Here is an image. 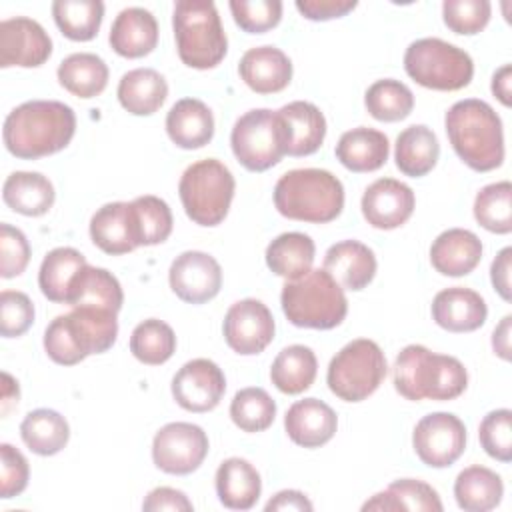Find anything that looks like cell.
<instances>
[{
	"mask_svg": "<svg viewBox=\"0 0 512 512\" xmlns=\"http://www.w3.org/2000/svg\"><path fill=\"white\" fill-rule=\"evenodd\" d=\"M504 496V482L494 470L474 464L464 468L454 480V498L464 512L494 510Z\"/></svg>",
	"mask_w": 512,
	"mask_h": 512,
	"instance_id": "e575fe53",
	"label": "cell"
},
{
	"mask_svg": "<svg viewBox=\"0 0 512 512\" xmlns=\"http://www.w3.org/2000/svg\"><path fill=\"white\" fill-rule=\"evenodd\" d=\"M214 486L220 504L230 510L254 508L262 492L258 470L248 460L238 456L220 462L214 476Z\"/></svg>",
	"mask_w": 512,
	"mask_h": 512,
	"instance_id": "f1b7e54d",
	"label": "cell"
},
{
	"mask_svg": "<svg viewBox=\"0 0 512 512\" xmlns=\"http://www.w3.org/2000/svg\"><path fill=\"white\" fill-rule=\"evenodd\" d=\"M76 132L74 110L58 100H28L8 112L2 128L6 150L20 160H38L64 150Z\"/></svg>",
	"mask_w": 512,
	"mask_h": 512,
	"instance_id": "6da1fadb",
	"label": "cell"
},
{
	"mask_svg": "<svg viewBox=\"0 0 512 512\" xmlns=\"http://www.w3.org/2000/svg\"><path fill=\"white\" fill-rule=\"evenodd\" d=\"M338 428L336 412L318 398L296 400L284 416L288 438L302 448H320L328 444Z\"/></svg>",
	"mask_w": 512,
	"mask_h": 512,
	"instance_id": "44dd1931",
	"label": "cell"
},
{
	"mask_svg": "<svg viewBox=\"0 0 512 512\" xmlns=\"http://www.w3.org/2000/svg\"><path fill=\"white\" fill-rule=\"evenodd\" d=\"M416 206L412 188L396 178H378L362 194V216L378 230H394L408 222Z\"/></svg>",
	"mask_w": 512,
	"mask_h": 512,
	"instance_id": "ac0fdd59",
	"label": "cell"
},
{
	"mask_svg": "<svg viewBox=\"0 0 512 512\" xmlns=\"http://www.w3.org/2000/svg\"><path fill=\"white\" fill-rule=\"evenodd\" d=\"M142 510L146 512H192L194 504L188 500V496L182 490L170 488V486H158L150 490L142 502Z\"/></svg>",
	"mask_w": 512,
	"mask_h": 512,
	"instance_id": "11a10c76",
	"label": "cell"
},
{
	"mask_svg": "<svg viewBox=\"0 0 512 512\" xmlns=\"http://www.w3.org/2000/svg\"><path fill=\"white\" fill-rule=\"evenodd\" d=\"M238 74L252 92L276 94L290 84L292 62L276 46H256L240 58Z\"/></svg>",
	"mask_w": 512,
	"mask_h": 512,
	"instance_id": "603a6c76",
	"label": "cell"
},
{
	"mask_svg": "<svg viewBox=\"0 0 512 512\" xmlns=\"http://www.w3.org/2000/svg\"><path fill=\"white\" fill-rule=\"evenodd\" d=\"M492 16L488 0H444L442 20L454 34L474 36L482 32Z\"/></svg>",
	"mask_w": 512,
	"mask_h": 512,
	"instance_id": "7dc6e473",
	"label": "cell"
},
{
	"mask_svg": "<svg viewBox=\"0 0 512 512\" xmlns=\"http://www.w3.org/2000/svg\"><path fill=\"white\" fill-rule=\"evenodd\" d=\"M412 448L426 466L448 468L466 450V426L452 412L426 414L414 426Z\"/></svg>",
	"mask_w": 512,
	"mask_h": 512,
	"instance_id": "4fadbf2b",
	"label": "cell"
},
{
	"mask_svg": "<svg viewBox=\"0 0 512 512\" xmlns=\"http://www.w3.org/2000/svg\"><path fill=\"white\" fill-rule=\"evenodd\" d=\"M108 42L112 50L122 58H144L158 44V22L146 8H124L118 12L110 26Z\"/></svg>",
	"mask_w": 512,
	"mask_h": 512,
	"instance_id": "cb8c5ba5",
	"label": "cell"
},
{
	"mask_svg": "<svg viewBox=\"0 0 512 512\" xmlns=\"http://www.w3.org/2000/svg\"><path fill=\"white\" fill-rule=\"evenodd\" d=\"M480 238L466 228H448L430 246V262L436 272L450 278L470 274L482 260Z\"/></svg>",
	"mask_w": 512,
	"mask_h": 512,
	"instance_id": "d4e9b609",
	"label": "cell"
},
{
	"mask_svg": "<svg viewBox=\"0 0 512 512\" xmlns=\"http://www.w3.org/2000/svg\"><path fill=\"white\" fill-rule=\"evenodd\" d=\"M20 436L26 448L34 454L54 456L66 448L70 440V426L60 412L52 408H36L24 416Z\"/></svg>",
	"mask_w": 512,
	"mask_h": 512,
	"instance_id": "f35d334b",
	"label": "cell"
},
{
	"mask_svg": "<svg viewBox=\"0 0 512 512\" xmlns=\"http://www.w3.org/2000/svg\"><path fill=\"white\" fill-rule=\"evenodd\" d=\"M234 22L248 34H264L276 28L282 20L280 0H230Z\"/></svg>",
	"mask_w": 512,
	"mask_h": 512,
	"instance_id": "c3c4849f",
	"label": "cell"
},
{
	"mask_svg": "<svg viewBox=\"0 0 512 512\" xmlns=\"http://www.w3.org/2000/svg\"><path fill=\"white\" fill-rule=\"evenodd\" d=\"M266 266L280 278L298 280L312 270L316 246L304 232H284L266 246Z\"/></svg>",
	"mask_w": 512,
	"mask_h": 512,
	"instance_id": "d590c367",
	"label": "cell"
},
{
	"mask_svg": "<svg viewBox=\"0 0 512 512\" xmlns=\"http://www.w3.org/2000/svg\"><path fill=\"white\" fill-rule=\"evenodd\" d=\"M322 268L344 288L358 292L376 276V256L372 248L358 240H340L324 254Z\"/></svg>",
	"mask_w": 512,
	"mask_h": 512,
	"instance_id": "7402d4cb",
	"label": "cell"
},
{
	"mask_svg": "<svg viewBox=\"0 0 512 512\" xmlns=\"http://www.w3.org/2000/svg\"><path fill=\"white\" fill-rule=\"evenodd\" d=\"M66 304L70 308H78V306L104 308L118 314L124 304V292L118 278L112 272H108L106 268H96L86 264L74 276L68 290Z\"/></svg>",
	"mask_w": 512,
	"mask_h": 512,
	"instance_id": "4dcf8cb0",
	"label": "cell"
},
{
	"mask_svg": "<svg viewBox=\"0 0 512 512\" xmlns=\"http://www.w3.org/2000/svg\"><path fill=\"white\" fill-rule=\"evenodd\" d=\"M442 500L438 492L414 478H400L388 484L386 490L374 494L370 500L362 504V510H384V512H396V510H422V512H442Z\"/></svg>",
	"mask_w": 512,
	"mask_h": 512,
	"instance_id": "8d00e7d4",
	"label": "cell"
},
{
	"mask_svg": "<svg viewBox=\"0 0 512 512\" xmlns=\"http://www.w3.org/2000/svg\"><path fill=\"white\" fill-rule=\"evenodd\" d=\"M266 512L272 510H296V512H312L314 504L300 490H280L276 492L264 506Z\"/></svg>",
	"mask_w": 512,
	"mask_h": 512,
	"instance_id": "6f0895ef",
	"label": "cell"
},
{
	"mask_svg": "<svg viewBox=\"0 0 512 512\" xmlns=\"http://www.w3.org/2000/svg\"><path fill=\"white\" fill-rule=\"evenodd\" d=\"M52 56V38L32 18L14 16L0 22V68H38Z\"/></svg>",
	"mask_w": 512,
	"mask_h": 512,
	"instance_id": "e0dca14e",
	"label": "cell"
},
{
	"mask_svg": "<svg viewBox=\"0 0 512 512\" xmlns=\"http://www.w3.org/2000/svg\"><path fill=\"white\" fill-rule=\"evenodd\" d=\"M86 258L80 250L70 246H58L50 250L38 270V286L44 298L56 304H66L70 284L78 270L86 266Z\"/></svg>",
	"mask_w": 512,
	"mask_h": 512,
	"instance_id": "ab89813d",
	"label": "cell"
},
{
	"mask_svg": "<svg viewBox=\"0 0 512 512\" xmlns=\"http://www.w3.org/2000/svg\"><path fill=\"white\" fill-rule=\"evenodd\" d=\"M444 128L456 156L474 172H490L504 162V128L496 110L478 98L454 102Z\"/></svg>",
	"mask_w": 512,
	"mask_h": 512,
	"instance_id": "7a4b0ae2",
	"label": "cell"
},
{
	"mask_svg": "<svg viewBox=\"0 0 512 512\" xmlns=\"http://www.w3.org/2000/svg\"><path fill=\"white\" fill-rule=\"evenodd\" d=\"M280 304L288 322L298 328L332 330L348 314L344 288L324 268H312L298 280H286Z\"/></svg>",
	"mask_w": 512,
	"mask_h": 512,
	"instance_id": "8992f818",
	"label": "cell"
},
{
	"mask_svg": "<svg viewBox=\"0 0 512 512\" xmlns=\"http://www.w3.org/2000/svg\"><path fill=\"white\" fill-rule=\"evenodd\" d=\"M116 96L126 112L134 116H150L166 102L168 82L154 68H134L120 78Z\"/></svg>",
	"mask_w": 512,
	"mask_h": 512,
	"instance_id": "f546056e",
	"label": "cell"
},
{
	"mask_svg": "<svg viewBox=\"0 0 512 512\" xmlns=\"http://www.w3.org/2000/svg\"><path fill=\"white\" fill-rule=\"evenodd\" d=\"M388 372L382 348L370 338H356L342 346L328 364L326 384L344 402H362L372 396Z\"/></svg>",
	"mask_w": 512,
	"mask_h": 512,
	"instance_id": "30bf717a",
	"label": "cell"
},
{
	"mask_svg": "<svg viewBox=\"0 0 512 512\" xmlns=\"http://www.w3.org/2000/svg\"><path fill=\"white\" fill-rule=\"evenodd\" d=\"M432 320L454 334L474 332L488 318L486 300L472 288L450 286L440 290L432 300Z\"/></svg>",
	"mask_w": 512,
	"mask_h": 512,
	"instance_id": "ffe728a7",
	"label": "cell"
},
{
	"mask_svg": "<svg viewBox=\"0 0 512 512\" xmlns=\"http://www.w3.org/2000/svg\"><path fill=\"white\" fill-rule=\"evenodd\" d=\"M478 438L484 452L498 460L510 462L512 460V412L508 408H498L488 412L480 426Z\"/></svg>",
	"mask_w": 512,
	"mask_h": 512,
	"instance_id": "681fc988",
	"label": "cell"
},
{
	"mask_svg": "<svg viewBox=\"0 0 512 512\" xmlns=\"http://www.w3.org/2000/svg\"><path fill=\"white\" fill-rule=\"evenodd\" d=\"M58 82L70 94L88 100L100 96L108 86V64L94 52H74L66 56L58 70Z\"/></svg>",
	"mask_w": 512,
	"mask_h": 512,
	"instance_id": "836d02e7",
	"label": "cell"
},
{
	"mask_svg": "<svg viewBox=\"0 0 512 512\" xmlns=\"http://www.w3.org/2000/svg\"><path fill=\"white\" fill-rule=\"evenodd\" d=\"M358 6L356 0H296V10L312 22L342 18Z\"/></svg>",
	"mask_w": 512,
	"mask_h": 512,
	"instance_id": "db71d44e",
	"label": "cell"
},
{
	"mask_svg": "<svg viewBox=\"0 0 512 512\" xmlns=\"http://www.w3.org/2000/svg\"><path fill=\"white\" fill-rule=\"evenodd\" d=\"M92 242L110 256H122L142 246L132 202H108L90 218Z\"/></svg>",
	"mask_w": 512,
	"mask_h": 512,
	"instance_id": "d6986e66",
	"label": "cell"
},
{
	"mask_svg": "<svg viewBox=\"0 0 512 512\" xmlns=\"http://www.w3.org/2000/svg\"><path fill=\"white\" fill-rule=\"evenodd\" d=\"M130 352L142 364L160 366L176 352V334L164 320H142L130 334Z\"/></svg>",
	"mask_w": 512,
	"mask_h": 512,
	"instance_id": "7bdbcfd3",
	"label": "cell"
},
{
	"mask_svg": "<svg viewBox=\"0 0 512 512\" xmlns=\"http://www.w3.org/2000/svg\"><path fill=\"white\" fill-rule=\"evenodd\" d=\"M168 282L182 302L204 304L220 292L222 268L208 252L186 250L172 260Z\"/></svg>",
	"mask_w": 512,
	"mask_h": 512,
	"instance_id": "2e32d148",
	"label": "cell"
},
{
	"mask_svg": "<svg viewBox=\"0 0 512 512\" xmlns=\"http://www.w3.org/2000/svg\"><path fill=\"white\" fill-rule=\"evenodd\" d=\"M476 222L492 234L512 232V184L508 180L486 184L474 198Z\"/></svg>",
	"mask_w": 512,
	"mask_h": 512,
	"instance_id": "ee69618b",
	"label": "cell"
},
{
	"mask_svg": "<svg viewBox=\"0 0 512 512\" xmlns=\"http://www.w3.org/2000/svg\"><path fill=\"white\" fill-rule=\"evenodd\" d=\"M368 114L378 122H400L414 110L412 90L394 78H382L368 86L364 94Z\"/></svg>",
	"mask_w": 512,
	"mask_h": 512,
	"instance_id": "b9f144b4",
	"label": "cell"
},
{
	"mask_svg": "<svg viewBox=\"0 0 512 512\" xmlns=\"http://www.w3.org/2000/svg\"><path fill=\"white\" fill-rule=\"evenodd\" d=\"M118 336L116 312L92 306L56 316L44 330V350L60 366H74L92 354L108 352Z\"/></svg>",
	"mask_w": 512,
	"mask_h": 512,
	"instance_id": "277c9868",
	"label": "cell"
},
{
	"mask_svg": "<svg viewBox=\"0 0 512 512\" xmlns=\"http://www.w3.org/2000/svg\"><path fill=\"white\" fill-rule=\"evenodd\" d=\"M166 134L182 150H198L214 138L212 110L198 98H180L166 114Z\"/></svg>",
	"mask_w": 512,
	"mask_h": 512,
	"instance_id": "4316f807",
	"label": "cell"
},
{
	"mask_svg": "<svg viewBox=\"0 0 512 512\" xmlns=\"http://www.w3.org/2000/svg\"><path fill=\"white\" fill-rule=\"evenodd\" d=\"M404 70L420 86L440 92L462 90L474 76L470 54L442 38L414 40L404 52Z\"/></svg>",
	"mask_w": 512,
	"mask_h": 512,
	"instance_id": "9c48e42d",
	"label": "cell"
},
{
	"mask_svg": "<svg viewBox=\"0 0 512 512\" xmlns=\"http://www.w3.org/2000/svg\"><path fill=\"white\" fill-rule=\"evenodd\" d=\"M18 398H20L18 382L8 372H2V414H8V410L18 404Z\"/></svg>",
	"mask_w": 512,
	"mask_h": 512,
	"instance_id": "94428289",
	"label": "cell"
},
{
	"mask_svg": "<svg viewBox=\"0 0 512 512\" xmlns=\"http://www.w3.org/2000/svg\"><path fill=\"white\" fill-rule=\"evenodd\" d=\"M52 16L58 30L72 42H88L96 38L104 4L100 0H56L52 2Z\"/></svg>",
	"mask_w": 512,
	"mask_h": 512,
	"instance_id": "60d3db41",
	"label": "cell"
},
{
	"mask_svg": "<svg viewBox=\"0 0 512 512\" xmlns=\"http://www.w3.org/2000/svg\"><path fill=\"white\" fill-rule=\"evenodd\" d=\"M172 30L178 58L188 68H216L228 52L226 32L216 4L210 0H178L172 12Z\"/></svg>",
	"mask_w": 512,
	"mask_h": 512,
	"instance_id": "52a82bcc",
	"label": "cell"
},
{
	"mask_svg": "<svg viewBox=\"0 0 512 512\" xmlns=\"http://www.w3.org/2000/svg\"><path fill=\"white\" fill-rule=\"evenodd\" d=\"M492 94L502 102V106H512V66L504 64L500 66L492 76Z\"/></svg>",
	"mask_w": 512,
	"mask_h": 512,
	"instance_id": "680465c9",
	"label": "cell"
},
{
	"mask_svg": "<svg viewBox=\"0 0 512 512\" xmlns=\"http://www.w3.org/2000/svg\"><path fill=\"white\" fill-rule=\"evenodd\" d=\"M170 390L180 408L202 414L220 404L226 392V376L216 362L208 358H194L182 364L174 374Z\"/></svg>",
	"mask_w": 512,
	"mask_h": 512,
	"instance_id": "9a60e30c",
	"label": "cell"
},
{
	"mask_svg": "<svg viewBox=\"0 0 512 512\" xmlns=\"http://www.w3.org/2000/svg\"><path fill=\"white\" fill-rule=\"evenodd\" d=\"M4 204L22 216H44L56 200L52 182L40 172L16 170L2 186Z\"/></svg>",
	"mask_w": 512,
	"mask_h": 512,
	"instance_id": "1f68e13d",
	"label": "cell"
},
{
	"mask_svg": "<svg viewBox=\"0 0 512 512\" xmlns=\"http://www.w3.org/2000/svg\"><path fill=\"white\" fill-rule=\"evenodd\" d=\"M392 380L396 392L406 400L446 402L464 394L468 372L454 356L432 352L422 344H408L394 360Z\"/></svg>",
	"mask_w": 512,
	"mask_h": 512,
	"instance_id": "3957f363",
	"label": "cell"
},
{
	"mask_svg": "<svg viewBox=\"0 0 512 512\" xmlns=\"http://www.w3.org/2000/svg\"><path fill=\"white\" fill-rule=\"evenodd\" d=\"M230 146L248 172H264L286 156V132L278 112L254 108L232 126Z\"/></svg>",
	"mask_w": 512,
	"mask_h": 512,
	"instance_id": "8fae6325",
	"label": "cell"
},
{
	"mask_svg": "<svg viewBox=\"0 0 512 512\" xmlns=\"http://www.w3.org/2000/svg\"><path fill=\"white\" fill-rule=\"evenodd\" d=\"M510 334H512V316L506 314L492 332V350L498 358H502L506 362L512 358V354H510Z\"/></svg>",
	"mask_w": 512,
	"mask_h": 512,
	"instance_id": "91938a15",
	"label": "cell"
},
{
	"mask_svg": "<svg viewBox=\"0 0 512 512\" xmlns=\"http://www.w3.org/2000/svg\"><path fill=\"white\" fill-rule=\"evenodd\" d=\"M0 498L10 500L22 494L30 480L26 456L8 442L0 444Z\"/></svg>",
	"mask_w": 512,
	"mask_h": 512,
	"instance_id": "f5cc1de1",
	"label": "cell"
},
{
	"mask_svg": "<svg viewBox=\"0 0 512 512\" xmlns=\"http://www.w3.org/2000/svg\"><path fill=\"white\" fill-rule=\"evenodd\" d=\"M34 322V304L28 294L20 290L0 292V334L4 338H18L28 332Z\"/></svg>",
	"mask_w": 512,
	"mask_h": 512,
	"instance_id": "f907efd6",
	"label": "cell"
},
{
	"mask_svg": "<svg viewBox=\"0 0 512 512\" xmlns=\"http://www.w3.org/2000/svg\"><path fill=\"white\" fill-rule=\"evenodd\" d=\"M132 206L136 210L142 246H156L168 240V236L172 234L174 218L166 200L154 194H144L134 198Z\"/></svg>",
	"mask_w": 512,
	"mask_h": 512,
	"instance_id": "bcb514c9",
	"label": "cell"
},
{
	"mask_svg": "<svg viewBox=\"0 0 512 512\" xmlns=\"http://www.w3.org/2000/svg\"><path fill=\"white\" fill-rule=\"evenodd\" d=\"M272 198L276 210L288 220L326 224L344 208V186L328 170L296 168L278 178Z\"/></svg>",
	"mask_w": 512,
	"mask_h": 512,
	"instance_id": "5b68a950",
	"label": "cell"
},
{
	"mask_svg": "<svg viewBox=\"0 0 512 512\" xmlns=\"http://www.w3.org/2000/svg\"><path fill=\"white\" fill-rule=\"evenodd\" d=\"M30 254L32 250L26 234L8 222H2L0 224V276L4 280L20 276L30 262Z\"/></svg>",
	"mask_w": 512,
	"mask_h": 512,
	"instance_id": "816d5d0a",
	"label": "cell"
},
{
	"mask_svg": "<svg viewBox=\"0 0 512 512\" xmlns=\"http://www.w3.org/2000/svg\"><path fill=\"white\" fill-rule=\"evenodd\" d=\"M338 162L356 174L382 168L390 154L388 136L376 128L358 126L344 132L334 148Z\"/></svg>",
	"mask_w": 512,
	"mask_h": 512,
	"instance_id": "83f0119b",
	"label": "cell"
},
{
	"mask_svg": "<svg viewBox=\"0 0 512 512\" xmlns=\"http://www.w3.org/2000/svg\"><path fill=\"white\" fill-rule=\"evenodd\" d=\"M208 448V436L198 424L168 422L154 434L152 462L166 474L186 476L202 466Z\"/></svg>",
	"mask_w": 512,
	"mask_h": 512,
	"instance_id": "7c38bea8",
	"label": "cell"
},
{
	"mask_svg": "<svg viewBox=\"0 0 512 512\" xmlns=\"http://www.w3.org/2000/svg\"><path fill=\"white\" fill-rule=\"evenodd\" d=\"M230 418L242 432H264L276 418V402L264 388H242L230 402Z\"/></svg>",
	"mask_w": 512,
	"mask_h": 512,
	"instance_id": "f6af8a7d",
	"label": "cell"
},
{
	"mask_svg": "<svg viewBox=\"0 0 512 512\" xmlns=\"http://www.w3.org/2000/svg\"><path fill=\"white\" fill-rule=\"evenodd\" d=\"M318 372V360L312 348L304 344H290L278 352L270 366V380L282 394H302L308 390Z\"/></svg>",
	"mask_w": 512,
	"mask_h": 512,
	"instance_id": "74e56055",
	"label": "cell"
},
{
	"mask_svg": "<svg viewBox=\"0 0 512 512\" xmlns=\"http://www.w3.org/2000/svg\"><path fill=\"white\" fill-rule=\"evenodd\" d=\"M286 132V154L300 158L314 154L326 138V118L306 100H294L276 110Z\"/></svg>",
	"mask_w": 512,
	"mask_h": 512,
	"instance_id": "484cf974",
	"label": "cell"
},
{
	"mask_svg": "<svg viewBox=\"0 0 512 512\" xmlns=\"http://www.w3.org/2000/svg\"><path fill=\"white\" fill-rule=\"evenodd\" d=\"M440 156V144L432 128L426 124H412L404 128L394 144L396 168L410 178H420L432 172Z\"/></svg>",
	"mask_w": 512,
	"mask_h": 512,
	"instance_id": "d6a6232c",
	"label": "cell"
},
{
	"mask_svg": "<svg viewBox=\"0 0 512 512\" xmlns=\"http://www.w3.org/2000/svg\"><path fill=\"white\" fill-rule=\"evenodd\" d=\"M224 340L240 356H254L274 340L276 324L270 308L256 298L234 302L222 322Z\"/></svg>",
	"mask_w": 512,
	"mask_h": 512,
	"instance_id": "5bb4252c",
	"label": "cell"
},
{
	"mask_svg": "<svg viewBox=\"0 0 512 512\" xmlns=\"http://www.w3.org/2000/svg\"><path fill=\"white\" fill-rule=\"evenodd\" d=\"M510 270H512V248L506 246L502 248L496 258L492 260L490 266V280L494 290L498 292V296L506 302H510L512 298V288H510Z\"/></svg>",
	"mask_w": 512,
	"mask_h": 512,
	"instance_id": "9f6ffc18",
	"label": "cell"
},
{
	"mask_svg": "<svg viewBox=\"0 0 512 512\" xmlns=\"http://www.w3.org/2000/svg\"><path fill=\"white\" fill-rule=\"evenodd\" d=\"M236 180L226 164L204 158L190 164L178 182V194L186 216L198 226H218L230 210Z\"/></svg>",
	"mask_w": 512,
	"mask_h": 512,
	"instance_id": "ba28073f",
	"label": "cell"
}]
</instances>
